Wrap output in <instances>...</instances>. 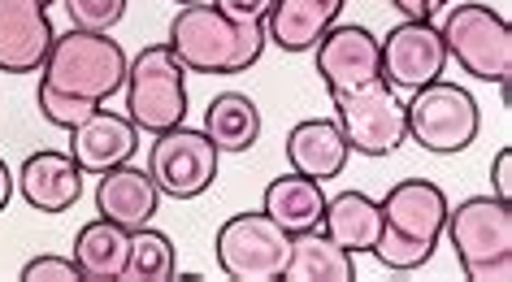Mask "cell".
<instances>
[{
	"instance_id": "cell-1",
	"label": "cell",
	"mask_w": 512,
	"mask_h": 282,
	"mask_svg": "<svg viewBox=\"0 0 512 282\" xmlns=\"http://www.w3.org/2000/svg\"><path fill=\"white\" fill-rule=\"evenodd\" d=\"M126 61L131 57L109 35L74 31V27L66 35H57L40 66L44 79H40V92H35L40 118L61 126V131L79 126L87 113H96L109 96L122 92Z\"/></svg>"
},
{
	"instance_id": "cell-2",
	"label": "cell",
	"mask_w": 512,
	"mask_h": 282,
	"mask_svg": "<svg viewBox=\"0 0 512 282\" xmlns=\"http://www.w3.org/2000/svg\"><path fill=\"white\" fill-rule=\"evenodd\" d=\"M447 209L452 204H447L443 187L430 183V178H400L395 187H387V196L378 200L382 213V230L374 243L378 265L395 269V274L426 265L443 239Z\"/></svg>"
},
{
	"instance_id": "cell-3",
	"label": "cell",
	"mask_w": 512,
	"mask_h": 282,
	"mask_svg": "<svg viewBox=\"0 0 512 282\" xmlns=\"http://www.w3.org/2000/svg\"><path fill=\"white\" fill-rule=\"evenodd\" d=\"M165 48L183 61L187 74H243L265 53V22H235L200 0L174 14Z\"/></svg>"
},
{
	"instance_id": "cell-4",
	"label": "cell",
	"mask_w": 512,
	"mask_h": 282,
	"mask_svg": "<svg viewBox=\"0 0 512 282\" xmlns=\"http://www.w3.org/2000/svg\"><path fill=\"white\" fill-rule=\"evenodd\" d=\"M443 235L469 282L512 278V204L499 196H469L447 209Z\"/></svg>"
},
{
	"instance_id": "cell-5",
	"label": "cell",
	"mask_w": 512,
	"mask_h": 282,
	"mask_svg": "<svg viewBox=\"0 0 512 282\" xmlns=\"http://www.w3.org/2000/svg\"><path fill=\"white\" fill-rule=\"evenodd\" d=\"M126 118L139 131L161 135L187 118V70L165 44H148L126 61Z\"/></svg>"
},
{
	"instance_id": "cell-6",
	"label": "cell",
	"mask_w": 512,
	"mask_h": 282,
	"mask_svg": "<svg viewBox=\"0 0 512 282\" xmlns=\"http://www.w3.org/2000/svg\"><path fill=\"white\" fill-rule=\"evenodd\" d=\"M447 57L482 83H508L512 74V27L504 14L491 5H473V0H456L443 9L439 22Z\"/></svg>"
},
{
	"instance_id": "cell-7",
	"label": "cell",
	"mask_w": 512,
	"mask_h": 282,
	"mask_svg": "<svg viewBox=\"0 0 512 282\" xmlns=\"http://www.w3.org/2000/svg\"><path fill=\"white\" fill-rule=\"evenodd\" d=\"M330 105H335V122L348 139V148L361 152V157H391L408 139L404 100L395 96V87L382 74L361 87L330 92Z\"/></svg>"
},
{
	"instance_id": "cell-8",
	"label": "cell",
	"mask_w": 512,
	"mask_h": 282,
	"mask_svg": "<svg viewBox=\"0 0 512 282\" xmlns=\"http://www.w3.org/2000/svg\"><path fill=\"white\" fill-rule=\"evenodd\" d=\"M404 126H408V139H417L426 152L452 157V152H465L478 139L482 109L465 87L434 79L426 87H417L413 100L404 105Z\"/></svg>"
},
{
	"instance_id": "cell-9",
	"label": "cell",
	"mask_w": 512,
	"mask_h": 282,
	"mask_svg": "<svg viewBox=\"0 0 512 282\" xmlns=\"http://www.w3.org/2000/svg\"><path fill=\"white\" fill-rule=\"evenodd\" d=\"M213 252H217V269L230 282H274V278H283L291 235L265 209L235 213L217 230Z\"/></svg>"
},
{
	"instance_id": "cell-10",
	"label": "cell",
	"mask_w": 512,
	"mask_h": 282,
	"mask_svg": "<svg viewBox=\"0 0 512 282\" xmlns=\"http://www.w3.org/2000/svg\"><path fill=\"white\" fill-rule=\"evenodd\" d=\"M217 144L204 131L191 126H170L152 139L148 148V178L157 183L161 196L170 200H196L213 187L217 178Z\"/></svg>"
},
{
	"instance_id": "cell-11",
	"label": "cell",
	"mask_w": 512,
	"mask_h": 282,
	"mask_svg": "<svg viewBox=\"0 0 512 282\" xmlns=\"http://www.w3.org/2000/svg\"><path fill=\"white\" fill-rule=\"evenodd\" d=\"M378 57H382V79L395 92H417L434 79H443L447 70V48L434 22H400L387 31V40H378Z\"/></svg>"
},
{
	"instance_id": "cell-12",
	"label": "cell",
	"mask_w": 512,
	"mask_h": 282,
	"mask_svg": "<svg viewBox=\"0 0 512 282\" xmlns=\"http://www.w3.org/2000/svg\"><path fill=\"white\" fill-rule=\"evenodd\" d=\"M317 74H322L326 92H343V87H361L382 74L378 57V35L369 27H352V22H335L322 40H317Z\"/></svg>"
},
{
	"instance_id": "cell-13",
	"label": "cell",
	"mask_w": 512,
	"mask_h": 282,
	"mask_svg": "<svg viewBox=\"0 0 512 282\" xmlns=\"http://www.w3.org/2000/svg\"><path fill=\"white\" fill-rule=\"evenodd\" d=\"M57 31L40 0H0V70L35 74L44 66Z\"/></svg>"
},
{
	"instance_id": "cell-14",
	"label": "cell",
	"mask_w": 512,
	"mask_h": 282,
	"mask_svg": "<svg viewBox=\"0 0 512 282\" xmlns=\"http://www.w3.org/2000/svg\"><path fill=\"white\" fill-rule=\"evenodd\" d=\"M135 148H139V126L126 113L96 109L79 126H70V157L83 174L100 178L105 170H118V165L135 157Z\"/></svg>"
},
{
	"instance_id": "cell-15",
	"label": "cell",
	"mask_w": 512,
	"mask_h": 282,
	"mask_svg": "<svg viewBox=\"0 0 512 282\" xmlns=\"http://www.w3.org/2000/svg\"><path fill=\"white\" fill-rule=\"evenodd\" d=\"M18 187L35 213H66L83 196V170L74 165L70 152L44 148L31 152L18 170Z\"/></svg>"
},
{
	"instance_id": "cell-16",
	"label": "cell",
	"mask_w": 512,
	"mask_h": 282,
	"mask_svg": "<svg viewBox=\"0 0 512 282\" xmlns=\"http://www.w3.org/2000/svg\"><path fill=\"white\" fill-rule=\"evenodd\" d=\"M157 204H161L157 183L148 178V170H135L131 161L100 174L96 213L105 217V222H118L122 230H139L157 217Z\"/></svg>"
},
{
	"instance_id": "cell-17",
	"label": "cell",
	"mask_w": 512,
	"mask_h": 282,
	"mask_svg": "<svg viewBox=\"0 0 512 282\" xmlns=\"http://www.w3.org/2000/svg\"><path fill=\"white\" fill-rule=\"evenodd\" d=\"M352 148L348 139H343L339 122L330 118H304L291 126L287 135V165L304 178H313V183H326V178H339L343 165H348Z\"/></svg>"
},
{
	"instance_id": "cell-18",
	"label": "cell",
	"mask_w": 512,
	"mask_h": 282,
	"mask_svg": "<svg viewBox=\"0 0 512 282\" xmlns=\"http://www.w3.org/2000/svg\"><path fill=\"white\" fill-rule=\"evenodd\" d=\"M343 0H274L265 14V40L283 53H309L317 40L339 22Z\"/></svg>"
},
{
	"instance_id": "cell-19",
	"label": "cell",
	"mask_w": 512,
	"mask_h": 282,
	"mask_svg": "<svg viewBox=\"0 0 512 282\" xmlns=\"http://www.w3.org/2000/svg\"><path fill=\"white\" fill-rule=\"evenodd\" d=\"M283 278L287 282H352L356 261H352V252H343L322 226H313V230L291 235Z\"/></svg>"
},
{
	"instance_id": "cell-20",
	"label": "cell",
	"mask_w": 512,
	"mask_h": 282,
	"mask_svg": "<svg viewBox=\"0 0 512 282\" xmlns=\"http://www.w3.org/2000/svg\"><path fill=\"white\" fill-rule=\"evenodd\" d=\"M126 256H131V230H122L118 222L96 217L74 235V265L83 282H122Z\"/></svg>"
},
{
	"instance_id": "cell-21",
	"label": "cell",
	"mask_w": 512,
	"mask_h": 282,
	"mask_svg": "<svg viewBox=\"0 0 512 282\" xmlns=\"http://www.w3.org/2000/svg\"><path fill=\"white\" fill-rule=\"evenodd\" d=\"M322 230L339 243L343 252H374L378 230H382V213L378 200L365 196V191H339L335 200H326L322 213Z\"/></svg>"
},
{
	"instance_id": "cell-22",
	"label": "cell",
	"mask_w": 512,
	"mask_h": 282,
	"mask_svg": "<svg viewBox=\"0 0 512 282\" xmlns=\"http://www.w3.org/2000/svg\"><path fill=\"white\" fill-rule=\"evenodd\" d=\"M265 213L274 217L287 235H300V230H313L322 226V213H326V191L322 183L304 174H278L270 187H265Z\"/></svg>"
},
{
	"instance_id": "cell-23",
	"label": "cell",
	"mask_w": 512,
	"mask_h": 282,
	"mask_svg": "<svg viewBox=\"0 0 512 282\" xmlns=\"http://www.w3.org/2000/svg\"><path fill=\"white\" fill-rule=\"evenodd\" d=\"M204 135L217 144V152H252L261 139V109L243 92H222L204 109Z\"/></svg>"
},
{
	"instance_id": "cell-24",
	"label": "cell",
	"mask_w": 512,
	"mask_h": 282,
	"mask_svg": "<svg viewBox=\"0 0 512 282\" xmlns=\"http://www.w3.org/2000/svg\"><path fill=\"white\" fill-rule=\"evenodd\" d=\"M174 278V243L157 226L131 230V256H126L122 282H170Z\"/></svg>"
},
{
	"instance_id": "cell-25",
	"label": "cell",
	"mask_w": 512,
	"mask_h": 282,
	"mask_svg": "<svg viewBox=\"0 0 512 282\" xmlns=\"http://www.w3.org/2000/svg\"><path fill=\"white\" fill-rule=\"evenodd\" d=\"M74 31H96L109 35L126 14V0H61Z\"/></svg>"
},
{
	"instance_id": "cell-26",
	"label": "cell",
	"mask_w": 512,
	"mask_h": 282,
	"mask_svg": "<svg viewBox=\"0 0 512 282\" xmlns=\"http://www.w3.org/2000/svg\"><path fill=\"white\" fill-rule=\"evenodd\" d=\"M22 282H83L74 256H35V261L22 265Z\"/></svg>"
},
{
	"instance_id": "cell-27",
	"label": "cell",
	"mask_w": 512,
	"mask_h": 282,
	"mask_svg": "<svg viewBox=\"0 0 512 282\" xmlns=\"http://www.w3.org/2000/svg\"><path fill=\"white\" fill-rule=\"evenodd\" d=\"M209 5L217 9V14L235 18V22H265L274 0H209Z\"/></svg>"
},
{
	"instance_id": "cell-28",
	"label": "cell",
	"mask_w": 512,
	"mask_h": 282,
	"mask_svg": "<svg viewBox=\"0 0 512 282\" xmlns=\"http://www.w3.org/2000/svg\"><path fill=\"white\" fill-rule=\"evenodd\" d=\"M491 178H495V191H491V196H499V200L512 204V148H499V152H495Z\"/></svg>"
},
{
	"instance_id": "cell-29",
	"label": "cell",
	"mask_w": 512,
	"mask_h": 282,
	"mask_svg": "<svg viewBox=\"0 0 512 282\" xmlns=\"http://www.w3.org/2000/svg\"><path fill=\"white\" fill-rule=\"evenodd\" d=\"M391 5L400 9L408 22H434V14H439V9H447L452 0H391Z\"/></svg>"
},
{
	"instance_id": "cell-30",
	"label": "cell",
	"mask_w": 512,
	"mask_h": 282,
	"mask_svg": "<svg viewBox=\"0 0 512 282\" xmlns=\"http://www.w3.org/2000/svg\"><path fill=\"white\" fill-rule=\"evenodd\" d=\"M9 200H14V174H9L5 157H0V213L9 209Z\"/></svg>"
},
{
	"instance_id": "cell-31",
	"label": "cell",
	"mask_w": 512,
	"mask_h": 282,
	"mask_svg": "<svg viewBox=\"0 0 512 282\" xmlns=\"http://www.w3.org/2000/svg\"><path fill=\"white\" fill-rule=\"evenodd\" d=\"M174 5H200V0H174Z\"/></svg>"
},
{
	"instance_id": "cell-32",
	"label": "cell",
	"mask_w": 512,
	"mask_h": 282,
	"mask_svg": "<svg viewBox=\"0 0 512 282\" xmlns=\"http://www.w3.org/2000/svg\"><path fill=\"white\" fill-rule=\"evenodd\" d=\"M40 5H44V9H48V5H57V0H40Z\"/></svg>"
}]
</instances>
